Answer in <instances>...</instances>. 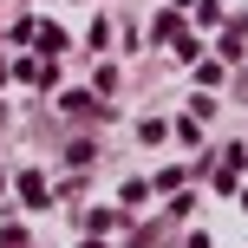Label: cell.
<instances>
[{"mask_svg":"<svg viewBox=\"0 0 248 248\" xmlns=\"http://www.w3.org/2000/svg\"><path fill=\"white\" fill-rule=\"evenodd\" d=\"M59 111H65V118H98V98H85V92H65Z\"/></svg>","mask_w":248,"mask_h":248,"instance_id":"cell-1","label":"cell"},{"mask_svg":"<svg viewBox=\"0 0 248 248\" xmlns=\"http://www.w3.org/2000/svg\"><path fill=\"white\" fill-rule=\"evenodd\" d=\"M0 189H7V176H0Z\"/></svg>","mask_w":248,"mask_h":248,"instance_id":"cell-4","label":"cell"},{"mask_svg":"<svg viewBox=\"0 0 248 248\" xmlns=\"http://www.w3.org/2000/svg\"><path fill=\"white\" fill-rule=\"evenodd\" d=\"M20 196H26V202H33V209H39V202H46V196H52V189H46V183H39V176H20Z\"/></svg>","mask_w":248,"mask_h":248,"instance_id":"cell-2","label":"cell"},{"mask_svg":"<svg viewBox=\"0 0 248 248\" xmlns=\"http://www.w3.org/2000/svg\"><path fill=\"white\" fill-rule=\"evenodd\" d=\"M196 20L202 26H222V0H196Z\"/></svg>","mask_w":248,"mask_h":248,"instance_id":"cell-3","label":"cell"}]
</instances>
